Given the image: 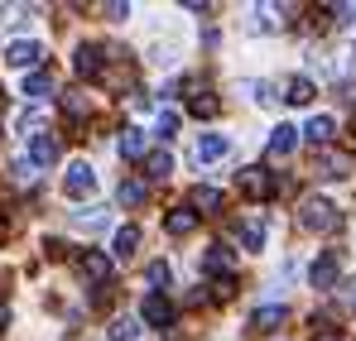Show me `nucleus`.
<instances>
[{
	"instance_id": "6e6552de",
	"label": "nucleus",
	"mask_w": 356,
	"mask_h": 341,
	"mask_svg": "<svg viewBox=\"0 0 356 341\" xmlns=\"http://www.w3.org/2000/svg\"><path fill=\"white\" fill-rule=\"evenodd\" d=\"M337 274H342V255L323 250V260L313 265V288H337Z\"/></svg>"
},
{
	"instance_id": "b1692460",
	"label": "nucleus",
	"mask_w": 356,
	"mask_h": 341,
	"mask_svg": "<svg viewBox=\"0 0 356 341\" xmlns=\"http://www.w3.org/2000/svg\"><path fill=\"white\" fill-rule=\"evenodd\" d=\"M116 197H120V207H140V202H145V183H140V178H125Z\"/></svg>"
},
{
	"instance_id": "412c9836",
	"label": "nucleus",
	"mask_w": 356,
	"mask_h": 341,
	"mask_svg": "<svg viewBox=\"0 0 356 341\" xmlns=\"http://www.w3.org/2000/svg\"><path fill=\"white\" fill-rule=\"evenodd\" d=\"M318 169H323V178H347V159L332 149H318Z\"/></svg>"
},
{
	"instance_id": "c85d7f7f",
	"label": "nucleus",
	"mask_w": 356,
	"mask_h": 341,
	"mask_svg": "<svg viewBox=\"0 0 356 341\" xmlns=\"http://www.w3.org/2000/svg\"><path fill=\"white\" fill-rule=\"evenodd\" d=\"M145 279H149L154 288H169V279H174V274H169V265H164V260H154V265L145 269Z\"/></svg>"
},
{
	"instance_id": "423d86ee",
	"label": "nucleus",
	"mask_w": 356,
	"mask_h": 341,
	"mask_svg": "<svg viewBox=\"0 0 356 341\" xmlns=\"http://www.w3.org/2000/svg\"><path fill=\"white\" fill-rule=\"evenodd\" d=\"M232 269H236V255H232L227 245H212V250L202 255V274H212L217 284H222V279H232Z\"/></svg>"
},
{
	"instance_id": "2eb2a0df",
	"label": "nucleus",
	"mask_w": 356,
	"mask_h": 341,
	"mask_svg": "<svg viewBox=\"0 0 356 341\" xmlns=\"http://www.w3.org/2000/svg\"><path fill=\"white\" fill-rule=\"evenodd\" d=\"M193 212H197V217H217V212H222V192L197 183V188H193Z\"/></svg>"
},
{
	"instance_id": "4be33fe9",
	"label": "nucleus",
	"mask_w": 356,
	"mask_h": 341,
	"mask_svg": "<svg viewBox=\"0 0 356 341\" xmlns=\"http://www.w3.org/2000/svg\"><path fill=\"white\" fill-rule=\"evenodd\" d=\"M241 245H245V250H260V245H265V217H250V222L241 226Z\"/></svg>"
},
{
	"instance_id": "c756f323",
	"label": "nucleus",
	"mask_w": 356,
	"mask_h": 341,
	"mask_svg": "<svg viewBox=\"0 0 356 341\" xmlns=\"http://www.w3.org/2000/svg\"><path fill=\"white\" fill-rule=\"evenodd\" d=\"M10 178H15V183H34V164H29V159H15V164H10Z\"/></svg>"
},
{
	"instance_id": "6ab92c4d",
	"label": "nucleus",
	"mask_w": 356,
	"mask_h": 341,
	"mask_svg": "<svg viewBox=\"0 0 356 341\" xmlns=\"http://www.w3.org/2000/svg\"><path fill=\"white\" fill-rule=\"evenodd\" d=\"M188 111L197 115V120H212L222 106H217V97H212V92H193V97H188Z\"/></svg>"
},
{
	"instance_id": "7c9ffc66",
	"label": "nucleus",
	"mask_w": 356,
	"mask_h": 341,
	"mask_svg": "<svg viewBox=\"0 0 356 341\" xmlns=\"http://www.w3.org/2000/svg\"><path fill=\"white\" fill-rule=\"evenodd\" d=\"M154 130H159V140H174V130H178V115H174V111H159V125H154Z\"/></svg>"
},
{
	"instance_id": "ddd939ff",
	"label": "nucleus",
	"mask_w": 356,
	"mask_h": 341,
	"mask_svg": "<svg viewBox=\"0 0 356 341\" xmlns=\"http://www.w3.org/2000/svg\"><path fill=\"white\" fill-rule=\"evenodd\" d=\"M72 63H77V72H82V77H92V82H97V77H102V67H106V63H102V49H97V44H82Z\"/></svg>"
},
{
	"instance_id": "1a4fd4ad",
	"label": "nucleus",
	"mask_w": 356,
	"mask_h": 341,
	"mask_svg": "<svg viewBox=\"0 0 356 341\" xmlns=\"http://www.w3.org/2000/svg\"><path fill=\"white\" fill-rule=\"evenodd\" d=\"M29 164H34V169H49V164H58V140H54L49 130L29 140Z\"/></svg>"
},
{
	"instance_id": "dca6fc26",
	"label": "nucleus",
	"mask_w": 356,
	"mask_h": 341,
	"mask_svg": "<svg viewBox=\"0 0 356 341\" xmlns=\"http://www.w3.org/2000/svg\"><path fill=\"white\" fill-rule=\"evenodd\" d=\"M169 173H174V154H169V149H154V154L145 159V178H149V183H164Z\"/></svg>"
},
{
	"instance_id": "bb28decb",
	"label": "nucleus",
	"mask_w": 356,
	"mask_h": 341,
	"mask_svg": "<svg viewBox=\"0 0 356 341\" xmlns=\"http://www.w3.org/2000/svg\"><path fill=\"white\" fill-rule=\"evenodd\" d=\"M72 222L82 231H102L106 226V212H102V207H87V212H72Z\"/></svg>"
},
{
	"instance_id": "473e14b6",
	"label": "nucleus",
	"mask_w": 356,
	"mask_h": 341,
	"mask_svg": "<svg viewBox=\"0 0 356 341\" xmlns=\"http://www.w3.org/2000/svg\"><path fill=\"white\" fill-rule=\"evenodd\" d=\"M5 322H10V308H5V303H0V332H5Z\"/></svg>"
},
{
	"instance_id": "f257e3e1",
	"label": "nucleus",
	"mask_w": 356,
	"mask_h": 341,
	"mask_svg": "<svg viewBox=\"0 0 356 341\" xmlns=\"http://www.w3.org/2000/svg\"><path fill=\"white\" fill-rule=\"evenodd\" d=\"M298 226L318 231V235H332V231L342 226V217H337V207H332L327 197H303V202H298Z\"/></svg>"
},
{
	"instance_id": "20e7f679",
	"label": "nucleus",
	"mask_w": 356,
	"mask_h": 341,
	"mask_svg": "<svg viewBox=\"0 0 356 341\" xmlns=\"http://www.w3.org/2000/svg\"><path fill=\"white\" fill-rule=\"evenodd\" d=\"M39 58H44V44H34V39H19V44L5 49V63L19 67V72H39Z\"/></svg>"
},
{
	"instance_id": "7ed1b4c3",
	"label": "nucleus",
	"mask_w": 356,
	"mask_h": 341,
	"mask_svg": "<svg viewBox=\"0 0 356 341\" xmlns=\"http://www.w3.org/2000/svg\"><path fill=\"white\" fill-rule=\"evenodd\" d=\"M63 192H67V197H92V192H97V169H92L87 159L67 164V173H63Z\"/></svg>"
},
{
	"instance_id": "39448f33",
	"label": "nucleus",
	"mask_w": 356,
	"mask_h": 341,
	"mask_svg": "<svg viewBox=\"0 0 356 341\" xmlns=\"http://www.w3.org/2000/svg\"><path fill=\"white\" fill-rule=\"evenodd\" d=\"M284 317H289V313H284V303H265V308H255V313H250V332H255V337H270V332H280V327H284Z\"/></svg>"
},
{
	"instance_id": "72a5a7b5",
	"label": "nucleus",
	"mask_w": 356,
	"mask_h": 341,
	"mask_svg": "<svg viewBox=\"0 0 356 341\" xmlns=\"http://www.w3.org/2000/svg\"><path fill=\"white\" fill-rule=\"evenodd\" d=\"M347 308H352V313H356V293H352V298H347Z\"/></svg>"
},
{
	"instance_id": "a211bd4d",
	"label": "nucleus",
	"mask_w": 356,
	"mask_h": 341,
	"mask_svg": "<svg viewBox=\"0 0 356 341\" xmlns=\"http://www.w3.org/2000/svg\"><path fill=\"white\" fill-rule=\"evenodd\" d=\"M303 135H308V144L327 149V144H332V115H313V120L303 125Z\"/></svg>"
},
{
	"instance_id": "9d476101",
	"label": "nucleus",
	"mask_w": 356,
	"mask_h": 341,
	"mask_svg": "<svg viewBox=\"0 0 356 341\" xmlns=\"http://www.w3.org/2000/svg\"><path fill=\"white\" fill-rule=\"evenodd\" d=\"M140 313H145V322H149V327H169V322H174V303H169L164 293H149Z\"/></svg>"
},
{
	"instance_id": "0eeeda50",
	"label": "nucleus",
	"mask_w": 356,
	"mask_h": 341,
	"mask_svg": "<svg viewBox=\"0 0 356 341\" xmlns=\"http://www.w3.org/2000/svg\"><path fill=\"white\" fill-rule=\"evenodd\" d=\"M77 269H82V279H92V284H111V260L102 255V250H87V255H77Z\"/></svg>"
},
{
	"instance_id": "f03ea898",
	"label": "nucleus",
	"mask_w": 356,
	"mask_h": 341,
	"mask_svg": "<svg viewBox=\"0 0 356 341\" xmlns=\"http://www.w3.org/2000/svg\"><path fill=\"white\" fill-rule=\"evenodd\" d=\"M236 188H241V197H250V202H270L284 183H280V173H270V169H260V164H250V169H241L236 173Z\"/></svg>"
},
{
	"instance_id": "9b49d317",
	"label": "nucleus",
	"mask_w": 356,
	"mask_h": 341,
	"mask_svg": "<svg viewBox=\"0 0 356 341\" xmlns=\"http://www.w3.org/2000/svg\"><path fill=\"white\" fill-rule=\"evenodd\" d=\"M294 144H298V130H294V125H275L265 149H270V159H284V154H294Z\"/></svg>"
},
{
	"instance_id": "5701e85b",
	"label": "nucleus",
	"mask_w": 356,
	"mask_h": 341,
	"mask_svg": "<svg viewBox=\"0 0 356 341\" xmlns=\"http://www.w3.org/2000/svg\"><path fill=\"white\" fill-rule=\"evenodd\" d=\"M284 92H289V97H284L289 106H308V101H313V82H308V77H294Z\"/></svg>"
},
{
	"instance_id": "f3484780",
	"label": "nucleus",
	"mask_w": 356,
	"mask_h": 341,
	"mask_svg": "<svg viewBox=\"0 0 356 341\" xmlns=\"http://www.w3.org/2000/svg\"><path fill=\"white\" fill-rule=\"evenodd\" d=\"M24 97H29V101L54 97V72H44V67H39V72H29V77H24Z\"/></svg>"
},
{
	"instance_id": "cd10ccee",
	"label": "nucleus",
	"mask_w": 356,
	"mask_h": 341,
	"mask_svg": "<svg viewBox=\"0 0 356 341\" xmlns=\"http://www.w3.org/2000/svg\"><path fill=\"white\" fill-rule=\"evenodd\" d=\"M245 92H250V97H255L260 106H275V101H280V92H275L270 82H245Z\"/></svg>"
},
{
	"instance_id": "4468645a",
	"label": "nucleus",
	"mask_w": 356,
	"mask_h": 341,
	"mask_svg": "<svg viewBox=\"0 0 356 341\" xmlns=\"http://www.w3.org/2000/svg\"><path fill=\"white\" fill-rule=\"evenodd\" d=\"M164 231H169V235H193V231H197V212H193V207H174V212L164 217Z\"/></svg>"
},
{
	"instance_id": "393cba45",
	"label": "nucleus",
	"mask_w": 356,
	"mask_h": 341,
	"mask_svg": "<svg viewBox=\"0 0 356 341\" xmlns=\"http://www.w3.org/2000/svg\"><path fill=\"white\" fill-rule=\"evenodd\" d=\"M135 245H140V231H135V226H120L116 231V260H130V255H135Z\"/></svg>"
},
{
	"instance_id": "2f4dec72",
	"label": "nucleus",
	"mask_w": 356,
	"mask_h": 341,
	"mask_svg": "<svg viewBox=\"0 0 356 341\" xmlns=\"http://www.w3.org/2000/svg\"><path fill=\"white\" fill-rule=\"evenodd\" d=\"M106 15H111V19H125V15H130V5H120V0H111V5H106Z\"/></svg>"
},
{
	"instance_id": "aec40b11",
	"label": "nucleus",
	"mask_w": 356,
	"mask_h": 341,
	"mask_svg": "<svg viewBox=\"0 0 356 341\" xmlns=\"http://www.w3.org/2000/svg\"><path fill=\"white\" fill-rule=\"evenodd\" d=\"M120 154H125V159H145V135H140L135 125L120 130Z\"/></svg>"
},
{
	"instance_id": "f8f14e48",
	"label": "nucleus",
	"mask_w": 356,
	"mask_h": 341,
	"mask_svg": "<svg viewBox=\"0 0 356 341\" xmlns=\"http://www.w3.org/2000/svg\"><path fill=\"white\" fill-rule=\"evenodd\" d=\"M227 149H232V140H227V135H202V140H197V149H193V159H197V164H212V159H222Z\"/></svg>"
},
{
	"instance_id": "a878e982",
	"label": "nucleus",
	"mask_w": 356,
	"mask_h": 341,
	"mask_svg": "<svg viewBox=\"0 0 356 341\" xmlns=\"http://www.w3.org/2000/svg\"><path fill=\"white\" fill-rule=\"evenodd\" d=\"M111 341H140V322L135 317H116L111 322Z\"/></svg>"
}]
</instances>
